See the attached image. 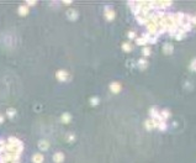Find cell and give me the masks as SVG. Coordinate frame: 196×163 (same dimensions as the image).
I'll list each match as a JSON object with an SVG mask.
<instances>
[{"label": "cell", "instance_id": "cell-5", "mask_svg": "<svg viewBox=\"0 0 196 163\" xmlns=\"http://www.w3.org/2000/svg\"><path fill=\"white\" fill-rule=\"evenodd\" d=\"M53 161H54V163H62V162L64 161V154H63V152H56V153L53 154Z\"/></svg>", "mask_w": 196, "mask_h": 163}, {"label": "cell", "instance_id": "cell-2", "mask_svg": "<svg viewBox=\"0 0 196 163\" xmlns=\"http://www.w3.org/2000/svg\"><path fill=\"white\" fill-rule=\"evenodd\" d=\"M78 16H79V14H78V11L74 10V9H69V10L67 11V17H68L70 21H75V20L78 19Z\"/></svg>", "mask_w": 196, "mask_h": 163}, {"label": "cell", "instance_id": "cell-3", "mask_svg": "<svg viewBox=\"0 0 196 163\" xmlns=\"http://www.w3.org/2000/svg\"><path fill=\"white\" fill-rule=\"evenodd\" d=\"M105 17L109 20V21H112L115 19V11L110 8V6H106L105 8Z\"/></svg>", "mask_w": 196, "mask_h": 163}, {"label": "cell", "instance_id": "cell-16", "mask_svg": "<svg viewBox=\"0 0 196 163\" xmlns=\"http://www.w3.org/2000/svg\"><path fill=\"white\" fill-rule=\"evenodd\" d=\"M136 42H137V45H146V43H147V41H146L143 37H141V38H137V40H136Z\"/></svg>", "mask_w": 196, "mask_h": 163}, {"label": "cell", "instance_id": "cell-7", "mask_svg": "<svg viewBox=\"0 0 196 163\" xmlns=\"http://www.w3.org/2000/svg\"><path fill=\"white\" fill-rule=\"evenodd\" d=\"M38 148H40L41 151H47V149L49 148V141H47V140H41V141L38 142Z\"/></svg>", "mask_w": 196, "mask_h": 163}, {"label": "cell", "instance_id": "cell-8", "mask_svg": "<svg viewBox=\"0 0 196 163\" xmlns=\"http://www.w3.org/2000/svg\"><path fill=\"white\" fill-rule=\"evenodd\" d=\"M17 11H19V15H21V16H26V15L29 14L30 9H29V6L25 4V5H20Z\"/></svg>", "mask_w": 196, "mask_h": 163}, {"label": "cell", "instance_id": "cell-15", "mask_svg": "<svg viewBox=\"0 0 196 163\" xmlns=\"http://www.w3.org/2000/svg\"><path fill=\"white\" fill-rule=\"evenodd\" d=\"M65 140H67L68 142H72V141L75 140V136H74L73 133H67V135H65Z\"/></svg>", "mask_w": 196, "mask_h": 163}, {"label": "cell", "instance_id": "cell-9", "mask_svg": "<svg viewBox=\"0 0 196 163\" xmlns=\"http://www.w3.org/2000/svg\"><path fill=\"white\" fill-rule=\"evenodd\" d=\"M43 159H45V157L41 153H35L32 156V163H43Z\"/></svg>", "mask_w": 196, "mask_h": 163}, {"label": "cell", "instance_id": "cell-10", "mask_svg": "<svg viewBox=\"0 0 196 163\" xmlns=\"http://www.w3.org/2000/svg\"><path fill=\"white\" fill-rule=\"evenodd\" d=\"M60 120H62V122H63V124H69V122H70V120H72V115H70L69 113H64V114L62 115Z\"/></svg>", "mask_w": 196, "mask_h": 163}, {"label": "cell", "instance_id": "cell-4", "mask_svg": "<svg viewBox=\"0 0 196 163\" xmlns=\"http://www.w3.org/2000/svg\"><path fill=\"white\" fill-rule=\"evenodd\" d=\"M8 143H11V145H15V146H17V147H21V148H24V143L19 140V138H16V137H9L8 138Z\"/></svg>", "mask_w": 196, "mask_h": 163}, {"label": "cell", "instance_id": "cell-17", "mask_svg": "<svg viewBox=\"0 0 196 163\" xmlns=\"http://www.w3.org/2000/svg\"><path fill=\"white\" fill-rule=\"evenodd\" d=\"M142 53H143V56H149V54H151V49L146 47V48L142 49Z\"/></svg>", "mask_w": 196, "mask_h": 163}, {"label": "cell", "instance_id": "cell-13", "mask_svg": "<svg viewBox=\"0 0 196 163\" xmlns=\"http://www.w3.org/2000/svg\"><path fill=\"white\" fill-rule=\"evenodd\" d=\"M6 115L9 116V117H14L15 115H16V110H14V109H9V110H6Z\"/></svg>", "mask_w": 196, "mask_h": 163}, {"label": "cell", "instance_id": "cell-19", "mask_svg": "<svg viewBox=\"0 0 196 163\" xmlns=\"http://www.w3.org/2000/svg\"><path fill=\"white\" fill-rule=\"evenodd\" d=\"M135 36H136V33H135V32H132V31H131V32H128V37H130V38H135Z\"/></svg>", "mask_w": 196, "mask_h": 163}, {"label": "cell", "instance_id": "cell-11", "mask_svg": "<svg viewBox=\"0 0 196 163\" xmlns=\"http://www.w3.org/2000/svg\"><path fill=\"white\" fill-rule=\"evenodd\" d=\"M122 49H123L125 52H130V51L132 49V46H131L128 42H126V43H123V45H122Z\"/></svg>", "mask_w": 196, "mask_h": 163}, {"label": "cell", "instance_id": "cell-14", "mask_svg": "<svg viewBox=\"0 0 196 163\" xmlns=\"http://www.w3.org/2000/svg\"><path fill=\"white\" fill-rule=\"evenodd\" d=\"M90 104H91L92 106L97 105V104H99V98H97V97H92V98L90 99Z\"/></svg>", "mask_w": 196, "mask_h": 163}, {"label": "cell", "instance_id": "cell-12", "mask_svg": "<svg viewBox=\"0 0 196 163\" xmlns=\"http://www.w3.org/2000/svg\"><path fill=\"white\" fill-rule=\"evenodd\" d=\"M138 67H139L141 69H144V68L147 67V61H146V59H139V61H138Z\"/></svg>", "mask_w": 196, "mask_h": 163}, {"label": "cell", "instance_id": "cell-20", "mask_svg": "<svg viewBox=\"0 0 196 163\" xmlns=\"http://www.w3.org/2000/svg\"><path fill=\"white\" fill-rule=\"evenodd\" d=\"M63 4H65V5H70V4H72V0H65V1H63Z\"/></svg>", "mask_w": 196, "mask_h": 163}, {"label": "cell", "instance_id": "cell-21", "mask_svg": "<svg viewBox=\"0 0 196 163\" xmlns=\"http://www.w3.org/2000/svg\"><path fill=\"white\" fill-rule=\"evenodd\" d=\"M3 122H4V116L0 114V124H3Z\"/></svg>", "mask_w": 196, "mask_h": 163}, {"label": "cell", "instance_id": "cell-18", "mask_svg": "<svg viewBox=\"0 0 196 163\" xmlns=\"http://www.w3.org/2000/svg\"><path fill=\"white\" fill-rule=\"evenodd\" d=\"M37 3L36 1H33V0H29V1H26V5L27 6H35Z\"/></svg>", "mask_w": 196, "mask_h": 163}, {"label": "cell", "instance_id": "cell-1", "mask_svg": "<svg viewBox=\"0 0 196 163\" xmlns=\"http://www.w3.org/2000/svg\"><path fill=\"white\" fill-rule=\"evenodd\" d=\"M56 77H57V79H58V80H60V82H67V80L70 78L69 73H68L67 70H64V69L58 70V72L56 73Z\"/></svg>", "mask_w": 196, "mask_h": 163}, {"label": "cell", "instance_id": "cell-6", "mask_svg": "<svg viewBox=\"0 0 196 163\" xmlns=\"http://www.w3.org/2000/svg\"><path fill=\"white\" fill-rule=\"evenodd\" d=\"M110 90H111L112 93H115V94L120 93V90H121V84L117 83V82H114V83L110 84Z\"/></svg>", "mask_w": 196, "mask_h": 163}]
</instances>
